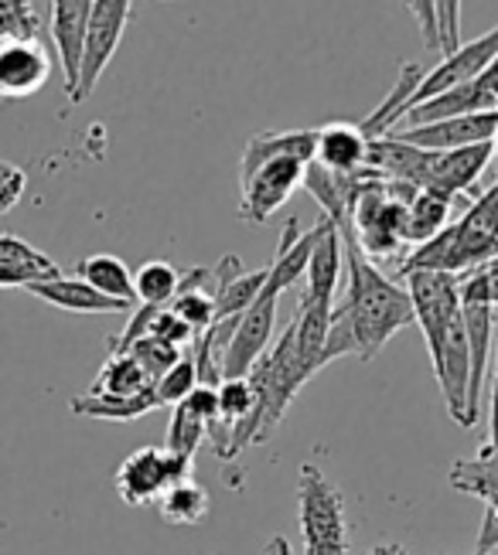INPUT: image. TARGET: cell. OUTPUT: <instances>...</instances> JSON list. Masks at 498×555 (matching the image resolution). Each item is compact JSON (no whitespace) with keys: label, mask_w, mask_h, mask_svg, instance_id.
Returning <instances> with one entry per match:
<instances>
[{"label":"cell","mask_w":498,"mask_h":555,"mask_svg":"<svg viewBox=\"0 0 498 555\" xmlns=\"http://www.w3.org/2000/svg\"><path fill=\"white\" fill-rule=\"evenodd\" d=\"M345 238V297L331 310V327L321 361H339V358H362L372 361L383 351L393 337L417 324L413 300L407 286L390 280L375 262L355 246L352 235Z\"/></svg>","instance_id":"1"},{"label":"cell","mask_w":498,"mask_h":555,"mask_svg":"<svg viewBox=\"0 0 498 555\" xmlns=\"http://www.w3.org/2000/svg\"><path fill=\"white\" fill-rule=\"evenodd\" d=\"M399 280L407 286L417 324L426 337V351H431V365L440 385L447 416L458 426L471 429L478 420H474L468 409L471 351H468L458 276L440 273V270H407V273H399Z\"/></svg>","instance_id":"2"},{"label":"cell","mask_w":498,"mask_h":555,"mask_svg":"<svg viewBox=\"0 0 498 555\" xmlns=\"http://www.w3.org/2000/svg\"><path fill=\"white\" fill-rule=\"evenodd\" d=\"M315 130L250 137L240 164V219L256 225L270 222V215L288 205L294 191L304 184V171L315 160Z\"/></svg>","instance_id":"3"},{"label":"cell","mask_w":498,"mask_h":555,"mask_svg":"<svg viewBox=\"0 0 498 555\" xmlns=\"http://www.w3.org/2000/svg\"><path fill=\"white\" fill-rule=\"evenodd\" d=\"M498 259V181L474 198L458 222L437 232L431 243L417 246L399 273L407 270H440V273H471Z\"/></svg>","instance_id":"4"},{"label":"cell","mask_w":498,"mask_h":555,"mask_svg":"<svg viewBox=\"0 0 498 555\" xmlns=\"http://www.w3.org/2000/svg\"><path fill=\"white\" fill-rule=\"evenodd\" d=\"M297 477V521L304 555H352L348 515L339 485L315 464H301Z\"/></svg>","instance_id":"5"},{"label":"cell","mask_w":498,"mask_h":555,"mask_svg":"<svg viewBox=\"0 0 498 555\" xmlns=\"http://www.w3.org/2000/svg\"><path fill=\"white\" fill-rule=\"evenodd\" d=\"M192 470L195 456H181L168 447H140L116 470V494L130 508H144V504H154L178 480L192 477Z\"/></svg>","instance_id":"6"},{"label":"cell","mask_w":498,"mask_h":555,"mask_svg":"<svg viewBox=\"0 0 498 555\" xmlns=\"http://www.w3.org/2000/svg\"><path fill=\"white\" fill-rule=\"evenodd\" d=\"M133 11V0H97L89 14V31H86V52H82V68H79V86L68 95L73 106H82L92 89H97L106 65L113 62L116 48H120L127 35V21Z\"/></svg>","instance_id":"7"},{"label":"cell","mask_w":498,"mask_h":555,"mask_svg":"<svg viewBox=\"0 0 498 555\" xmlns=\"http://www.w3.org/2000/svg\"><path fill=\"white\" fill-rule=\"evenodd\" d=\"M498 59V24L491 31H485L482 38H474V41H461L455 52H447L431 72H423V79L417 86V92L410 95V106H420L426 100H434V95L447 92V89H455L461 82H471V79H478L482 72ZM403 113V116H407Z\"/></svg>","instance_id":"8"},{"label":"cell","mask_w":498,"mask_h":555,"mask_svg":"<svg viewBox=\"0 0 498 555\" xmlns=\"http://www.w3.org/2000/svg\"><path fill=\"white\" fill-rule=\"evenodd\" d=\"M55 62L41 38H0V103L28 100L49 86Z\"/></svg>","instance_id":"9"},{"label":"cell","mask_w":498,"mask_h":555,"mask_svg":"<svg viewBox=\"0 0 498 555\" xmlns=\"http://www.w3.org/2000/svg\"><path fill=\"white\" fill-rule=\"evenodd\" d=\"M277 300L273 294H264L253 300V307L240 318V327H235L232 341L226 348L222 358V378H246L250 369L259 358L267 354V348L273 345V324H277Z\"/></svg>","instance_id":"10"},{"label":"cell","mask_w":498,"mask_h":555,"mask_svg":"<svg viewBox=\"0 0 498 555\" xmlns=\"http://www.w3.org/2000/svg\"><path fill=\"white\" fill-rule=\"evenodd\" d=\"M495 130H498V109L434 119V124L407 127L396 137L423 151H458V147H471V143H491Z\"/></svg>","instance_id":"11"},{"label":"cell","mask_w":498,"mask_h":555,"mask_svg":"<svg viewBox=\"0 0 498 555\" xmlns=\"http://www.w3.org/2000/svg\"><path fill=\"white\" fill-rule=\"evenodd\" d=\"M491 157H495L491 143H471V147H458V151H431L423 188L458 202V195H464V191L478 184Z\"/></svg>","instance_id":"12"},{"label":"cell","mask_w":498,"mask_h":555,"mask_svg":"<svg viewBox=\"0 0 498 555\" xmlns=\"http://www.w3.org/2000/svg\"><path fill=\"white\" fill-rule=\"evenodd\" d=\"M97 0H52V17L49 31L59 48V65H62V82L65 92L73 95L79 86V68L86 52V31H89V14Z\"/></svg>","instance_id":"13"},{"label":"cell","mask_w":498,"mask_h":555,"mask_svg":"<svg viewBox=\"0 0 498 555\" xmlns=\"http://www.w3.org/2000/svg\"><path fill=\"white\" fill-rule=\"evenodd\" d=\"M219 420V392L212 385H195V392L181 399L168 423V450L181 456H195L202 440H208V426Z\"/></svg>","instance_id":"14"},{"label":"cell","mask_w":498,"mask_h":555,"mask_svg":"<svg viewBox=\"0 0 498 555\" xmlns=\"http://www.w3.org/2000/svg\"><path fill=\"white\" fill-rule=\"evenodd\" d=\"M345 273V238L335 222H324V232L318 235V243L307 259V273H304V300L315 304H335V289Z\"/></svg>","instance_id":"15"},{"label":"cell","mask_w":498,"mask_h":555,"mask_svg":"<svg viewBox=\"0 0 498 555\" xmlns=\"http://www.w3.org/2000/svg\"><path fill=\"white\" fill-rule=\"evenodd\" d=\"M464 310V331H468V351H471V385H468V409L478 420V402H482V385L491 369V351H495V321L498 307L491 304H471L461 300Z\"/></svg>","instance_id":"16"},{"label":"cell","mask_w":498,"mask_h":555,"mask_svg":"<svg viewBox=\"0 0 498 555\" xmlns=\"http://www.w3.org/2000/svg\"><path fill=\"white\" fill-rule=\"evenodd\" d=\"M55 276H62V270L52 256H44L21 235H0V289H25L38 280Z\"/></svg>","instance_id":"17"},{"label":"cell","mask_w":498,"mask_h":555,"mask_svg":"<svg viewBox=\"0 0 498 555\" xmlns=\"http://www.w3.org/2000/svg\"><path fill=\"white\" fill-rule=\"evenodd\" d=\"M318 133V151H315V160L328 171H342V175H355L362 171L369 164V133L355 124H324L315 130Z\"/></svg>","instance_id":"18"},{"label":"cell","mask_w":498,"mask_h":555,"mask_svg":"<svg viewBox=\"0 0 498 555\" xmlns=\"http://www.w3.org/2000/svg\"><path fill=\"white\" fill-rule=\"evenodd\" d=\"M31 297L52 304L59 310H68V313H113V310H130V304L124 300H113V297H103L100 289H92L86 280L79 276H55V280H38L31 286H25Z\"/></svg>","instance_id":"19"},{"label":"cell","mask_w":498,"mask_h":555,"mask_svg":"<svg viewBox=\"0 0 498 555\" xmlns=\"http://www.w3.org/2000/svg\"><path fill=\"white\" fill-rule=\"evenodd\" d=\"M76 276L86 280L92 289H100L103 297L113 300H124V304H137V289H133V273L130 267L113 253H97V256H86L76 262Z\"/></svg>","instance_id":"20"},{"label":"cell","mask_w":498,"mask_h":555,"mask_svg":"<svg viewBox=\"0 0 498 555\" xmlns=\"http://www.w3.org/2000/svg\"><path fill=\"white\" fill-rule=\"evenodd\" d=\"M161 409V399L154 392V385L137 396H76L73 399V413L76 416H86V420H113V423H130V420H140Z\"/></svg>","instance_id":"21"},{"label":"cell","mask_w":498,"mask_h":555,"mask_svg":"<svg viewBox=\"0 0 498 555\" xmlns=\"http://www.w3.org/2000/svg\"><path fill=\"white\" fill-rule=\"evenodd\" d=\"M450 211H455V198L420 188L413 202L407 205V246L417 249L423 243H431L437 232L450 225Z\"/></svg>","instance_id":"22"},{"label":"cell","mask_w":498,"mask_h":555,"mask_svg":"<svg viewBox=\"0 0 498 555\" xmlns=\"http://www.w3.org/2000/svg\"><path fill=\"white\" fill-rule=\"evenodd\" d=\"M157 512L161 518L175 525V528H184V525H202L208 518V508H212V501H208V491L199 485V480H178V485H171L168 491H164L157 501Z\"/></svg>","instance_id":"23"},{"label":"cell","mask_w":498,"mask_h":555,"mask_svg":"<svg viewBox=\"0 0 498 555\" xmlns=\"http://www.w3.org/2000/svg\"><path fill=\"white\" fill-rule=\"evenodd\" d=\"M151 385L154 382L137 365V358L130 351H110L97 382L89 385V396H137L151 389Z\"/></svg>","instance_id":"24"},{"label":"cell","mask_w":498,"mask_h":555,"mask_svg":"<svg viewBox=\"0 0 498 555\" xmlns=\"http://www.w3.org/2000/svg\"><path fill=\"white\" fill-rule=\"evenodd\" d=\"M181 286V273L171 267L168 259H151L133 273V289H137V304H154V307H168Z\"/></svg>","instance_id":"25"},{"label":"cell","mask_w":498,"mask_h":555,"mask_svg":"<svg viewBox=\"0 0 498 555\" xmlns=\"http://www.w3.org/2000/svg\"><path fill=\"white\" fill-rule=\"evenodd\" d=\"M168 307L195 334H205L212 321H216V294H212V289H178Z\"/></svg>","instance_id":"26"},{"label":"cell","mask_w":498,"mask_h":555,"mask_svg":"<svg viewBox=\"0 0 498 555\" xmlns=\"http://www.w3.org/2000/svg\"><path fill=\"white\" fill-rule=\"evenodd\" d=\"M195 385H199L195 358L181 354V358L175 361V365L154 382V392H157L161 405H178L181 399H188V396L195 392Z\"/></svg>","instance_id":"27"},{"label":"cell","mask_w":498,"mask_h":555,"mask_svg":"<svg viewBox=\"0 0 498 555\" xmlns=\"http://www.w3.org/2000/svg\"><path fill=\"white\" fill-rule=\"evenodd\" d=\"M133 358H137V365L148 372L151 382H157L164 372H168L175 361L181 358V348L178 345H168V341H157V337H137V341L127 348Z\"/></svg>","instance_id":"28"},{"label":"cell","mask_w":498,"mask_h":555,"mask_svg":"<svg viewBox=\"0 0 498 555\" xmlns=\"http://www.w3.org/2000/svg\"><path fill=\"white\" fill-rule=\"evenodd\" d=\"M41 17L31 0H0V38H38Z\"/></svg>","instance_id":"29"},{"label":"cell","mask_w":498,"mask_h":555,"mask_svg":"<svg viewBox=\"0 0 498 555\" xmlns=\"http://www.w3.org/2000/svg\"><path fill=\"white\" fill-rule=\"evenodd\" d=\"M148 334L151 337H157V341H168V345H192L195 341V331L192 327H188L181 318H178V313L171 310V307H157L154 313H151V321H148ZM144 334V337H148Z\"/></svg>","instance_id":"30"},{"label":"cell","mask_w":498,"mask_h":555,"mask_svg":"<svg viewBox=\"0 0 498 555\" xmlns=\"http://www.w3.org/2000/svg\"><path fill=\"white\" fill-rule=\"evenodd\" d=\"M25 188H28V175L21 171L17 164L0 160V215L11 211L21 198H25Z\"/></svg>","instance_id":"31"},{"label":"cell","mask_w":498,"mask_h":555,"mask_svg":"<svg viewBox=\"0 0 498 555\" xmlns=\"http://www.w3.org/2000/svg\"><path fill=\"white\" fill-rule=\"evenodd\" d=\"M407 11L413 14L417 28L423 35L426 48H440V24H437V0H403Z\"/></svg>","instance_id":"32"},{"label":"cell","mask_w":498,"mask_h":555,"mask_svg":"<svg viewBox=\"0 0 498 555\" xmlns=\"http://www.w3.org/2000/svg\"><path fill=\"white\" fill-rule=\"evenodd\" d=\"M488 385H491V402H488V447L498 453V321H495V351H491V369H488Z\"/></svg>","instance_id":"33"},{"label":"cell","mask_w":498,"mask_h":555,"mask_svg":"<svg viewBox=\"0 0 498 555\" xmlns=\"http://www.w3.org/2000/svg\"><path fill=\"white\" fill-rule=\"evenodd\" d=\"M264 555H294V548H291V542L288 539H270L267 542V548H264Z\"/></svg>","instance_id":"34"},{"label":"cell","mask_w":498,"mask_h":555,"mask_svg":"<svg viewBox=\"0 0 498 555\" xmlns=\"http://www.w3.org/2000/svg\"><path fill=\"white\" fill-rule=\"evenodd\" d=\"M491 76H495V89H498V59L491 62Z\"/></svg>","instance_id":"35"},{"label":"cell","mask_w":498,"mask_h":555,"mask_svg":"<svg viewBox=\"0 0 498 555\" xmlns=\"http://www.w3.org/2000/svg\"><path fill=\"white\" fill-rule=\"evenodd\" d=\"M491 147H495V157H498V130H495V140H491Z\"/></svg>","instance_id":"36"}]
</instances>
